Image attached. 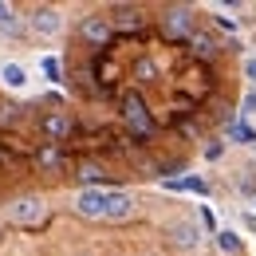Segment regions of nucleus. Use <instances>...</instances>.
Listing matches in <instances>:
<instances>
[{"mask_svg": "<svg viewBox=\"0 0 256 256\" xmlns=\"http://www.w3.org/2000/svg\"><path fill=\"white\" fill-rule=\"evenodd\" d=\"M154 75H158V67L150 64V60H142V64H138V79H154Z\"/></svg>", "mask_w": 256, "mask_h": 256, "instance_id": "23", "label": "nucleus"}, {"mask_svg": "<svg viewBox=\"0 0 256 256\" xmlns=\"http://www.w3.org/2000/svg\"><path fill=\"white\" fill-rule=\"evenodd\" d=\"M40 130L48 134V142H56V146H60L67 134H71V118H67L64 110H48V114L40 118Z\"/></svg>", "mask_w": 256, "mask_h": 256, "instance_id": "10", "label": "nucleus"}, {"mask_svg": "<svg viewBox=\"0 0 256 256\" xmlns=\"http://www.w3.org/2000/svg\"><path fill=\"white\" fill-rule=\"evenodd\" d=\"M197 224L205 228V236H217L221 228H217V213L209 209V205H197Z\"/></svg>", "mask_w": 256, "mask_h": 256, "instance_id": "17", "label": "nucleus"}, {"mask_svg": "<svg viewBox=\"0 0 256 256\" xmlns=\"http://www.w3.org/2000/svg\"><path fill=\"white\" fill-rule=\"evenodd\" d=\"M28 28L36 36H60L64 32V12L56 4H40V8H32V16H28Z\"/></svg>", "mask_w": 256, "mask_h": 256, "instance_id": "7", "label": "nucleus"}, {"mask_svg": "<svg viewBox=\"0 0 256 256\" xmlns=\"http://www.w3.org/2000/svg\"><path fill=\"white\" fill-rule=\"evenodd\" d=\"M32 162H36V170H60V166H64V154H60L56 142H44V146L36 150Z\"/></svg>", "mask_w": 256, "mask_h": 256, "instance_id": "15", "label": "nucleus"}, {"mask_svg": "<svg viewBox=\"0 0 256 256\" xmlns=\"http://www.w3.org/2000/svg\"><path fill=\"white\" fill-rule=\"evenodd\" d=\"M244 79L256 87V56H252V60H244Z\"/></svg>", "mask_w": 256, "mask_h": 256, "instance_id": "26", "label": "nucleus"}, {"mask_svg": "<svg viewBox=\"0 0 256 256\" xmlns=\"http://www.w3.org/2000/svg\"><path fill=\"white\" fill-rule=\"evenodd\" d=\"M209 24H213V28H221V32H236V24H232V20H224V16H213Z\"/></svg>", "mask_w": 256, "mask_h": 256, "instance_id": "24", "label": "nucleus"}, {"mask_svg": "<svg viewBox=\"0 0 256 256\" xmlns=\"http://www.w3.org/2000/svg\"><path fill=\"white\" fill-rule=\"evenodd\" d=\"M221 48H224V44L209 32V28H205V32L197 28V32L190 36V56H193V60H205V64H209V60H217V56H221Z\"/></svg>", "mask_w": 256, "mask_h": 256, "instance_id": "9", "label": "nucleus"}, {"mask_svg": "<svg viewBox=\"0 0 256 256\" xmlns=\"http://www.w3.org/2000/svg\"><path fill=\"white\" fill-rule=\"evenodd\" d=\"M166 240L178 248V252H197L205 244V228L197 224V217H178V221L166 224Z\"/></svg>", "mask_w": 256, "mask_h": 256, "instance_id": "4", "label": "nucleus"}, {"mask_svg": "<svg viewBox=\"0 0 256 256\" xmlns=\"http://www.w3.org/2000/svg\"><path fill=\"white\" fill-rule=\"evenodd\" d=\"M106 197H110V190H79L71 197V209L83 221H106Z\"/></svg>", "mask_w": 256, "mask_h": 256, "instance_id": "5", "label": "nucleus"}, {"mask_svg": "<svg viewBox=\"0 0 256 256\" xmlns=\"http://www.w3.org/2000/svg\"><path fill=\"white\" fill-rule=\"evenodd\" d=\"M201 150H205V162H221L224 158V138H209Z\"/></svg>", "mask_w": 256, "mask_h": 256, "instance_id": "19", "label": "nucleus"}, {"mask_svg": "<svg viewBox=\"0 0 256 256\" xmlns=\"http://www.w3.org/2000/svg\"><path fill=\"white\" fill-rule=\"evenodd\" d=\"M8 24H16V8L8 0H0V28H8Z\"/></svg>", "mask_w": 256, "mask_h": 256, "instance_id": "22", "label": "nucleus"}, {"mask_svg": "<svg viewBox=\"0 0 256 256\" xmlns=\"http://www.w3.org/2000/svg\"><path fill=\"white\" fill-rule=\"evenodd\" d=\"M110 36H114V24H110V16H106V12H91V16H83V20H79V40H83V44H91V48H106V44H110Z\"/></svg>", "mask_w": 256, "mask_h": 256, "instance_id": "6", "label": "nucleus"}, {"mask_svg": "<svg viewBox=\"0 0 256 256\" xmlns=\"http://www.w3.org/2000/svg\"><path fill=\"white\" fill-rule=\"evenodd\" d=\"M4 213H8V221H12V224L32 228V224L48 221V201H44L40 193H20V197H12V201L4 205Z\"/></svg>", "mask_w": 256, "mask_h": 256, "instance_id": "3", "label": "nucleus"}, {"mask_svg": "<svg viewBox=\"0 0 256 256\" xmlns=\"http://www.w3.org/2000/svg\"><path fill=\"white\" fill-rule=\"evenodd\" d=\"M106 16H110V24L122 28V32H138V28H146V12H142L138 4H114Z\"/></svg>", "mask_w": 256, "mask_h": 256, "instance_id": "8", "label": "nucleus"}, {"mask_svg": "<svg viewBox=\"0 0 256 256\" xmlns=\"http://www.w3.org/2000/svg\"><path fill=\"white\" fill-rule=\"evenodd\" d=\"M217 244H221V252H228V256H240V248H244V240H240L236 232H217Z\"/></svg>", "mask_w": 256, "mask_h": 256, "instance_id": "18", "label": "nucleus"}, {"mask_svg": "<svg viewBox=\"0 0 256 256\" xmlns=\"http://www.w3.org/2000/svg\"><path fill=\"white\" fill-rule=\"evenodd\" d=\"M75 178H79L83 190H106V186H102V182H106V170H102L98 162H79V166H75Z\"/></svg>", "mask_w": 256, "mask_h": 256, "instance_id": "12", "label": "nucleus"}, {"mask_svg": "<svg viewBox=\"0 0 256 256\" xmlns=\"http://www.w3.org/2000/svg\"><path fill=\"white\" fill-rule=\"evenodd\" d=\"M20 118V106H12V102H0V126H12Z\"/></svg>", "mask_w": 256, "mask_h": 256, "instance_id": "20", "label": "nucleus"}, {"mask_svg": "<svg viewBox=\"0 0 256 256\" xmlns=\"http://www.w3.org/2000/svg\"><path fill=\"white\" fill-rule=\"evenodd\" d=\"M252 205H256V201H252Z\"/></svg>", "mask_w": 256, "mask_h": 256, "instance_id": "28", "label": "nucleus"}, {"mask_svg": "<svg viewBox=\"0 0 256 256\" xmlns=\"http://www.w3.org/2000/svg\"><path fill=\"white\" fill-rule=\"evenodd\" d=\"M158 28L166 40H178V44H190V36L201 28L197 24V8L193 4H166L158 16Z\"/></svg>", "mask_w": 256, "mask_h": 256, "instance_id": "1", "label": "nucleus"}, {"mask_svg": "<svg viewBox=\"0 0 256 256\" xmlns=\"http://www.w3.org/2000/svg\"><path fill=\"white\" fill-rule=\"evenodd\" d=\"M240 106H244V114H256V87L244 95V102H240Z\"/></svg>", "mask_w": 256, "mask_h": 256, "instance_id": "25", "label": "nucleus"}, {"mask_svg": "<svg viewBox=\"0 0 256 256\" xmlns=\"http://www.w3.org/2000/svg\"><path fill=\"white\" fill-rule=\"evenodd\" d=\"M224 138H232L236 146H256V130L248 126V118H244V114H240V118H228Z\"/></svg>", "mask_w": 256, "mask_h": 256, "instance_id": "13", "label": "nucleus"}, {"mask_svg": "<svg viewBox=\"0 0 256 256\" xmlns=\"http://www.w3.org/2000/svg\"><path fill=\"white\" fill-rule=\"evenodd\" d=\"M134 217V197L126 190H110L106 197V221H130Z\"/></svg>", "mask_w": 256, "mask_h": 256, "instance_id": "11", "label": "nucleus"}, {"mask_svg": "<svg viewBox=\"0 0 256 256\" xmlns=\"http://www.w3.org/2000/svg\"><path fill=\"white\" fill-rule=\"evenodd\" d=\"M122 122H126L130 134H134V138H142V142H150V138L158 134V122H154V114H150L146 98L134 95V91L122 98Z\"/></svg>", "mask_w": 256, "mask_h": 256, "instance_id": "2", "label": "nucleus"}, {"mask_svg": "<svg viewBox=\"0 0 256 256\" xmlns=\"http://www.w3.org/2000/svg\"><path fill=\"white\" fill-rule=\"evenodd\" d=\"M44 75H48L52 83H60V60H56V56H44Z\"/></svg>", "mask_w": 256, "mask_h": 256, "instance_id": "21", "label": "nucleus"}, {"mask_svg": "<svg viewBox=\"0 0 256 256\" xmlns=\"http://www.w3.org/2000/svg\"><path fill=\"white\" fill-rule=\"evenodd\" d=\"M0 79H4L8 87H24V83H28V71H24L20 64H4L0 67Z\"/></svg>", "mask_w": 256, "mask_h": 256, "instance_id": "16", "label": "nucleus"}, {"mask_svg": "<svg viewBox=\"0 0 256 256\" xmlns=\"http://www.w3.org/2000/svg\"><path fill=\"white\" fill-rule=\"evenodd\" d=\"M166 190H174V193H197V197H209V193H213V186H209V182H201L197 174H186L182 182H166Z\"/></svg>", "mask_w": 256, "mask_h": 256, "instance_id": "14", "label": "nucleus"}, {"mask_svg": "<svg viewBox=\"0 0 256 256\" xmlns=\"http://www.w3.org/2000/svg\"><path fill=\"white\" fill-rule=\"evenodd\" d=\"M240 224H244V228H256V213H240Z\"/></svg>", "mask_w": 256, "mask_h": 256, "instance_id": "27", "label": "nucleus"}]
</instances>
